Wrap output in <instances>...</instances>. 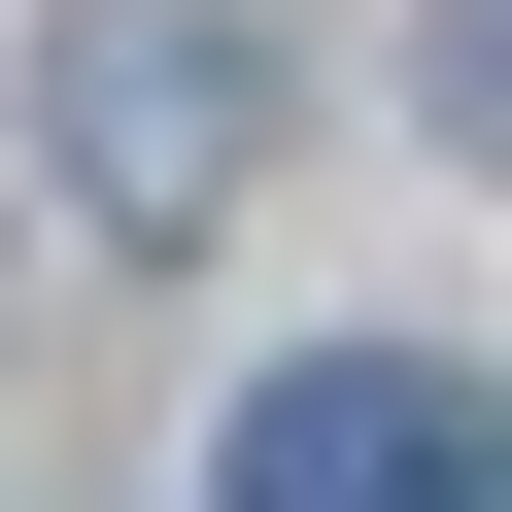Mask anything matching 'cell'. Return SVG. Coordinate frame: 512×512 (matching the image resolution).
I'll use <instances>...</instances> for the list:
<instances>
[{"label":"cell","mask_w":512,"mask_h":512,"mask_svg":"<svg viewBox=\"0 0 512 512\" xmlns=\"http://www.w3.org/2000/svg\"><path fill=\"white\" fill-rule=\"evenodd\" d=\"M35 137L137 239H205L239 171H274V0H69V35H35Z\"/></svg>","instance_id":"cell-1"},{"label":"cell","mask_w":512,"mask_h":512,"mask_svg":"<svg viewBox=\"0 0 512 512\" xmlns=\"http://www.w3.org/2000/svg\"><path fill=\"white\" fill-rule=\"evenodd\" d=\"M239 512H512V410L410 376V342H308L274 410H239Z\"/></svg>","instance_id":"cell-2"},{"label":"cell","mask_w":512,"mask_h":512,"mask_svg":"<svg viewBox=\"0 0 512 512\" xmlns=\"http://www.w3.org/2000/svg\"><path fill=\"white\" fill-rule=\"evenodd\" d=\"M444 137H478V171H512V0H444Z\"/></svg>","instance_id":"cell-3"}]
</instances>
